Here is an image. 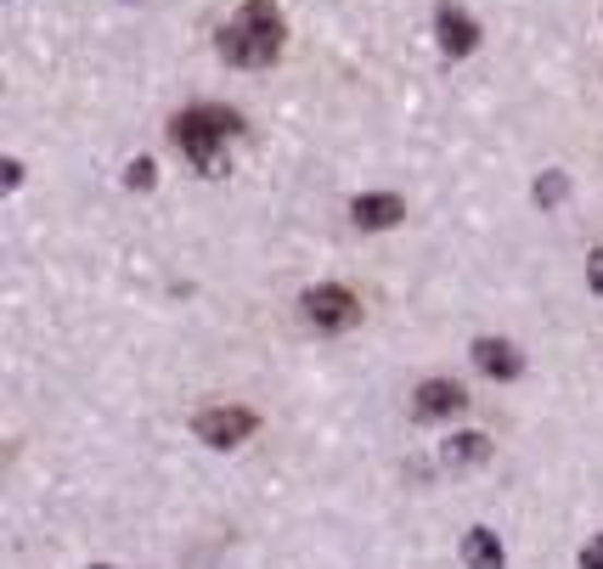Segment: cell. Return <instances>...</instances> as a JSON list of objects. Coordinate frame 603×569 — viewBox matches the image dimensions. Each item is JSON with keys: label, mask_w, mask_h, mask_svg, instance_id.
Segmentation results:
<instances>
[{"label": "cell", "mask_w": 603, "mask_h": 569, "mask_svg": "<svg viewBox=\"0 0 603 569\" xmlns=\"http://www.w3.org/2000/svg\"><path fill=\"white\" fill-rule=\"evenodd\" d=\"M243 130V119L231 108H186L170 119V142L181 147V158L197 175H220L226 170V142Z\"/></svg>", "instance_id": "6da1fadb"}, {"label": "cell", "mask_w": 603, "mask_h": 569, "mask_svg": "<svg viewBox=\"0 0 603 569\" xmlns=\"http://www.w3.org/2000/svg\"><path fill=\"white\" fill-rule=\"evenodd\" d=\"M220 57L231 69H272L282 57V12L272 0H249V7L220 28Z\"/></svg>", "instance_id": "7a4b0ae2"}, {"label": "cell", "mask_w": 603, "mask_h": 569, "mask_svg": "<svg viewBox=\"0 0 603 569\" xmlns=\"http://www.w3.org/2000/svg\"><path fill=\"white\" fill-rule=\"evenodd\" d=\"M299 311H305V322L322 327V332H345V327L361 322V299L350 288H339V282H322V288H311L305 299H299Z\"/></svg>", "instance_id": "3957f363"}, {"label": "cell", "mask_w": 603, "mask_h": 569, "mask_svg": "<svg viewBox=\"0 0 603 569\" xmlns=\"http://www.w3.org/2000/svg\"><path fill=\"white\" fill-rule=\"evenodd\" d=\"M254 412L249 407H209V412H197L192 417V434L204 446H215V451H231V446H243L249 434H254Z\"/></svg>", "instance_id": "277c9868"}, {"label": "cell", "mask_w": 603, "mask_h": 569, "mask_svg": "<svg viewBox=\"0 0 603 569\" xmlns=\"http://www.w3.org/2000/svg\"><path fill=\"white\" fill-rule=\"evenodd\" d=\"M462 407H468V389L451 384V378H429V384H418V395H412V412H418L423 423H446V417H457Z\"/></svg>", "instance_id": "5b68a950"}, {"label": "cell", "mask_w": 603, "mask_h": 569, "mask_svg": "<svg viewBox=\"0 0 603 569\" xmlns=\"http://www.w3.org/2000/svg\"><path fill=\"white\" fill-rule=\"evenodd\" d=\"M434 40H441L446 57H468L480 46V23L468 17L462 7H441V12H434Z\"/></svg>", "instance_id": "8992f818"}, {"label": "cell", "mask_w": 603, "mask_h": 569, "mask_svg": "<svg viewBox=\"0 0 603 569\" xmlns=\"http://www.w3.org/2000/svg\"><path fill=\"white\" fill-rule=\"evenodd\" d=\"M474 366H480L485 378L508 384V378H519V373H524V355H519L508 339H474Z\"/></svg>", "instance_id": "52a82bcc"}, {"label": "cell", "mask_w": 603, "mask_h": 569, "mask_svg": "<svg viewBox=\"0 0 603 569\" xmlns=\"http://www.w3.org/2000/svg\"><path fill=\"white\" fill-rule=\"evenodd\" d=\"M400 215H407V204H400L395 192H366V197H355V204H350V220L361 231H389Z\"/></svg>", "instance_id": "ba28073f"}, {"label": "cell", "mask_w": 603, "mask_h": 569, "mask_svg": "<svg viewBox=\"0 0 603 569\" xmlns=\"http://www.w3.org/2000/svg\"><path fill=\"white\" fill-rule=\"evenodd\" d=\"M462 564L468 569H502V542L491 530H468L462 535Z\"/></svg>", "instance_id": "9c48e42d"}, {"label": "cell", "mask_w": 603, "mask_h": 569, "mask_svg": "<svg viewBox=\"0 0 603 569\" xmlns=\"http://www.w3.org/2000/svg\"><path fill=\"white\" fill-rule=\"evenodd\" d=\"M441 457H446V468H474V462L491 457V440L485 434H451V440L441 446Z\"/></svg>", "instance_id": "30bf717a"}, {"label": "cell", "mask_w": 603, "mask_h": 569, "mask_svg": "<svg viewBox=\"0 0 603 569\" xmlns=\"http://www.w3.org/2000/svg\"><path fill=\"white\" fill-rule=\"evenodd\" d=\"M564 192H569V181L553 170V175L535 181V204H542V209H558V204H564Z\"/></svg>", "instance_id": "8fae6325"}, {"label": "cell", "mask_w": 603, "mask_h": 569, "mask_svg": "<svg viewBox=\"0 0 603 569\" xmlns=\"http://www.w3.org/2000/svg\"><path fill=\"white\" fill-rule=\"evenodd\" d=\"M124 186H153V158H136L124 170Z\"/></svg>", "instance_id": "7c38bea8"}, {"label": "cell", "mask_w": 603, "mask_h": 569, "mask_svg": "<svg viewBox=\"0 0 603 569\" xmlns=\"http://www.w3.org/2000/svg\"><path fill=\"white\" fill-rule=\"evenodd\" d=\"M587 288H592V293L603 299V249H598V254L587 259Z\"/></svg>", "instance_id": "4fadbf2b"}, {"label": "cell", "mask_w": 603, "mask_h": 569, "mask_svg": "<svg viewBox=\"0 0 603 569\" xmlns=\"http://www.w3.org/2000/svg\"><path fill=\"white\" fill-rule=\"evenodd\" d=\"M581 569H603V542H592V547H581Z\"/></svg>", "instance_id": "5bb4252c"}, {"label": "cell", "mask_w": 603, "mask_h": 569, "mask_svg": "<svg viewBox=\"0 0 603 569\" xmlns=\"http://www.w3.org/2000/svg\"><path fill=\"white\" fill-rule=\"evenodd\" d=\"M91 569H108V564H91Z\"/></svg>", "instance_id": "9a60e30c"}]
</instances>
